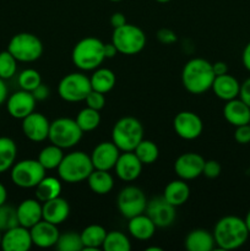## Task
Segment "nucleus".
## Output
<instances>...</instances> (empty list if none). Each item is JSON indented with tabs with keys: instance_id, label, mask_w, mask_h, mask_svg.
Masks as SVG:
<instances>
[{
	"instance_id": "a19ab883",
	"label": "nucleus",
	"mask_w": 250,
	"mask_h": 251,
	"mask_svg": "<svg viewBox=\"0 0 250 251\" xmlns=\"http://www.w3.org/2000/svg\"><path fill=\"white\" fill-rule=\"evenodd\" d=\"M85 102H86V107H90L96 110H100L105 104L104 93H100L98 92V91L92 90L87 95Z\"/></svg>"
},
{
	"instance_id": "8fccbe9b",
	"label": "nucleus",
	"mask_w": 250,
	"mask_h": 251,
	"mask_svg": "<svg viewBox=\"0 0 250 251\" xmlns=\"http://www.w3.org/2000/svg\"><path fill=\"white\" fill-rule=\"evenodd\" d=\"M242 61L244 68L250 73V42H248V44L244 47V49H243Z\"/></svg>"
},
{
	"instance_id": "09e8293b",
	"label": "nucleus",
	"mask_w": 250,
	"mask_h": 251,
	"mask_svg": "<svg viewBox=\"0 0 250 251\" xmlns=\"http://www.w3.org/2000/svg\"><path fill=\"white\" fill-rule=\"evenodd\" d=\"M212 69L216 76L228 74V65L225 63V61H216V63L212 64Z\"/></svg>"
},
{
	"instance_id": "6e6d98bb",
	"label": "nucleus",
	"mask_w": 250,
	"mask_h": 251,
	"mask_svg": "<svg viewBox=\"0 0 250 251\" xmlns=\"http://www.w3.org/2000/svg\"><path fill=\"white\" fill-rule=\"evenodd\" d=\"M147 251H162V249H161V248H156V247H152V248H147V249H146Z\"/></svg>"
},
{
	"instance_id": "c03bdc74",
	"label": "nucleus",
	"mask_w": 250,
	"mask_h": 251,
	"mask_svg": "<svg viewBox=\"0 0 250 251\" xmlns=\"http://www.w3.org/2000/svg\"><path fill=\"white\" fill-rule=\"evenodd\" d=\"M157 39L163 44H173L178 41V37L174 31L169 28H161L157 32Z\"/></svg>"
},
{
	"instance_id": "bf43d9fd",
	"label": "nucleus",
	"mask_w": 250,
	"mask_h": 251,
	"mask_svg": "<svg viewBox=\"0 0 250 251\" xmlns=\"http://www.w3.org/2000/svg\"><path fill=\"white\" fill-rule=\"evenodd\" d=\"M109 1H113V2H119V1H122V0H109Z\"/></svg>"
},
{
	"instance_id": "4d7b16f0",
	"label": "nucleus",
	"mask_w": 250,
	"mask_h": 251,
	"mask_svg": "<svg viewBox=\"0 0 250 251\" xmlns=\"http://www.w3.org/2000/svg\"><path fill=\"white\" fill-rule=\"evenodd\" d=\"M157 2H161V4H166V2H169L172 1V0H156Z\"/></svg>"
},
{
	"instance_id": "423d86ee",
	"label": "nucleus",
	"mask_w": 250,
	"mask_h": 251,
	"mask_svg": "<svg viewBox=\"0 0 250 251\" xmlns=\"http://www.w3.org/2000/svg\"><path fill=\"white\" fill-rule=\"evenodd\" d=\"M112 43L117 47L120 54L135 55L142 51L146 46V34L139 26L126 22L124 26L114 28Z\"/></svg>"
},
{
	"instance_id": "aec40b11",
	"label": "nucleus",
	"mask_w": 250,
	"mask_h": 251,
	"mask_svg": "<svg viewBox=\"0 0 250 251\" xmlns=\"http://www.w3.org/2000/svg\"><path fill=\"white\" fill-rule=\"evenodd\" d=\"M31 232L32 243L36 247L42 249H48V248L55 247L56 242L59 239L60 232L58 229V226L53 225L50 222L42 220L37 225L29 228Z\"/></svg>"
},
{
	"instance_id": "f8f14e48",
	"label": "nucleus",
	"mask_w": 250,
	"mask_h": 251,
	"mask_svg": "<svg viewBox=\"0 0 250 251\" xmlns=\"http://www.w3.org/2000/svg\"><path fill=\"white\" fill-rule=\"evenodd\" d=\"M146 215L151 218L156 227L166 228L174 223L176 217L175 206L169 203L163 196H157L147 201Z\"/></svg>"
},
{
	"instance_id": "de8ad7c7",
	"label": "nucleus",
	"mask_w": 250,
	"mask_h": 251,
	"mask_svg": "<svg viewBox=\"0 0 250 251\" xmlns=\"http://www.w3.org/2000/svg\"><path fill=\"white\" fill-rule=\"evenodd\" d=\"M126 24V17L122 12H114V14L110 16V26L113 28H118V27H122Z\"/></svg>"
},
{
	"instance_id": "c756f323",
	"label": "nucleus",
	"mask_w": 250,
	"mask_h": 251,
	"mask_svg": "<svg viewBox=\"0 0 250 251\" xmlns=\"http://www.w3.org/2000/svg\"><path fill=\"white\" fill-rule=\"evenodd\" d=\"M91 87L92 90L98 91L100 93H108L114 88L117 77L115 74L110 69L97 68L93 71L92 76L90 77Z\"/></svg>"
},
{
	"instance_id": "393cba45",
	"label": "nucleus",
	"mask_w": 250,
	"mask_h": 251,
	"mask_svg": "<svg viewBox=\"0 0 250 251\" xmlns=\"http://www.w3.org/2000/svg\"><path fill=\"white\" fill-rule=\"evenodd\" d=\"M184 245L188 251H212L216 247V242L212 233L207 229L198 228L188 233Z\"/></svg>"
},
{
	"instance_id": "37998d69",
	"label": "nucleus",
	"mask_w": 250,
	"mask_h": 251,
	"mask_svg": "<svg viewBox=\"0 0 250 251\" xmlns=\"http://www.w3.org/2000/svg\"><path fill=\"white\" fill-rule=\"evenodd\" d=\"M234 140L240 145L250 144V124L240 125L235 127Z\"/></svg>"
},
{
	"instance_id": "5701e85b",
	"label": "nucleus",
	"mask_w": 250,
	"mask_h": 251,
	"mask_svg": "<svg viewBox=\"0 0 250 251\" xmlns=\"http://www.w3.org/2000/svg\"><path fill=\"white\" fill-rule=\"evenodd\" d=\"M19 225L22 227L31 228L34 225L43 220V212H42V203L37 199H27L24 200L16 208Z\"/></svg>"
},
{
	"instance_id": "7ed1b4c3",
	"label": "nucleus",
	"mask_w": 250,
	"mask_h": 251,
	"mask_svg": "<svg viewBox=\"0 0 250 251\" xmlns=\"http://www.w3.org/2000/svg\"><path fill=\"white\" fill-rule=\"evenodd\" d=\"M104 59V43L96 37H85L80 39L71 53L74 65L83 71L96 70Z\"/></svg>"
},
{
	"instance_id": "39448f33",
	"label": "nucleus",
	"mask_w": 250,
	"mask_h": 251,
	"mask_svg": "<svg viewBox=\"0 0 250 251\" xmlns=\"http://www.w3.org/2000/svg\"><path fill=\"white\" fill-rule=\"evenodd\" d=\"M144 126L134 117H123L112 129V141L122 152H130L136 149L144 139Z\"/></svg>"
},
{
	"instance_id": "2f4dec72",
	"label": "nucleus",
	"mask_w": 250,
	"mask_h": 251,
	"mask_svg": "<svg viewBox=\"0 0 250 251\" xmlns=\"http://www.w3.org/2000/svg\"><path fill=\"white\" fill-rule=\"evenodd\" d=\"M17 146L12 139L0 136V173L11 169L16 161Z\"/></svg>"
},
{
	"instance_id": "58836bf2",
	"label": "nucleus",
	"mask_w": 250,
	"mask_h": 251,
	"mask_svg": "<svg viewBox=\"0 0 250 251\" xmlns=\"http://www.w3.org/2000/svg\"><path fill=\"white\" fill-rule=\"evenodd\" d=\"M16 226H19L16 208L6 205V202H5L4 205L0 206V230L6 232V230L16 227Z\"/></svg>"
},
{
	"instance_id": "412c9836",
	"label": "nucleus",
	"mask_w": 250,
	"mask_h": 251,
	"mask_svg": "<svg viewBox=\"0 0 250 251\" xmlns=\"http://www.w3.org/2000/svg\"><path fill=\"white\" fill-rule=\"evenodd\" d=\"M42 212H43L44 221L59 226L68 220L70 215V205L65 199L58 196V198L43 202Z\"/></svg>"
},
{
	"instance_id": "e433bc0d",
	"label": "nucleus",
	"mask_w": 250,
	"mask_h": 251,
	"mask_svg": "<svg viewBox=\"0 0 250 251\" xmlns=\"http://www.w3.org/2000/svg\"><path fill=\"white\" fill-rule=\"evenodd\" d=\"M55 248L59 251H81L83 250V243L81 239L80 233H76L74 230L63 233L59 235V239L56 242Z\"/></svg>"
},
{
	"instance_id": "4468645a",
	"label": "nucleus",
	"mask_w": 250,
	"mask_h": 251,
	"mask_svg": "<svg viewBox=\"0 0 250 251\" xmlns=\"http://www.w3.org/2000/svg\"><path fill=\"white\" fill-rule=\"evenodd\" d=\"M205 158L195 152L180 154L174 162V172L183 180H193L202 174Z\"/></svg>"
},
{
	"instance_id": "49530a36",
	"label": "nucleus",
	"mask_w": 250,
	"mask_h": 251,
	"mask_svg": "<svg viewBox=\"0 0 250 251\" xmlns=\"http://www.w3.org/2000/svg\"><path fill=\"white\" fill-rule=\"evenodd\" d=\"M239 98L250 107V77L247 78L243 83H240Z\"/></svg>"
},
{
	"instance_id": "c9c22d12",
	"label": "nucleus",
	"mask_w": 250,
	"mask_h": 251,
	"mask_svg": "<svg viewBox=\"0 0 250 251\" xmlns=\"http://www.w3.org/2000/svg\"><path fill=\"white\" fill-rule=\"evenodd\" d=\"M134 153L141 161V163L146 166V164H152L157 161L159 156V150L153 141L142 139L136 149L134 150Z\"/></svg>"
},
{
	"instance_id": "b1692460",
	"label": "nucleus",
	"mask_w": 250,
	"mask_h": 251,
	"mask_svg": "<svg viewBox=\"0 0 250 251\" xmlns=\"http://www.w3.org/2000/svg\"><path fill=\"white\" fill-rule=\"evenodd\" d=\"M211 90L220 100L227 102V100L239 97L240 83L234 76L225 74V75L216 76Z\"/></svg>"
},
{
	"instance_id": "4be33fe9",
	"label": "nucleus",
	"mask_w": 250,
	"mask_h": 251,
	"mask_svg": "<svg viewBox=\"0 0 250 251\" xmlns=\"http://www.w3.org/2000/svg\"><path fill=\"white\" fill-rule=\"evenodd\" d=\"M223 117L235 127L250 124V107L239 97L227 100L223 107Z\"/></svg>"
},
{
	"instance_id": "7c9ffc66",
	"label": "nucleus",
	"mask_w": 250,
	"mask_h": 251,
	"mask_svg": "<svg viewBox=\"0 0 250 251\" xmlns=\"http://www.w3.org/2000/svg\"><path fill=\"white\" fill-rule=\"evenodd\" d=\"M36 199L41 202L55 199L61 194V183L54 176H44L36 186Z\"/></svg>"
},
{
	"instance_id": "a18cd8bd",
	"label": "nucleus",
	"mask_w": 250,
	"mask_h": 251,
	"mask_svg": "<svg viewBox=\"0 0 250 251\" xmlns=\"http://www.w3.org/2000/svg\"><path fill=\"white\" fill-rule=\"evenodd\" d=\"M49 93H50L49 87L47 85H44L43 82H42L38 87H36L33 91H32V95H33V97L36 98V100H47V98L49 97Z\"/></svg>"
},
{
	"instance_id": "f3484780",
	"label": "nucleus",
	"mask_w": 250,
	"mask_h": 251,
	"mask_svg": "<svg viewBox=\"0 0 250 251\" xmlns=\"http://www.w3.org/2000/svg\"><path fill=\"white\" fill-rule=\"evenodd\" d=\"M36 98L33 97L32 92L25 90H20L12 93L7 98L6 109L7 113L15 119H24L27 115L34 112L36 108Z\"/></svg>"
},
{
	"instance_id": "9d476101",
	"label": "nucleus",
	"mask_w": 250,
	"mask_h": 251,
	"mask_svg": "<svg viewBox=\"0 0 250 251\" xmlns=\"http://www.w3.org/2000/svg\"><path fill=\"white\" fill-rule=\"evenodd\" d=\"M91 91L90 77L82 73L68 74L58 85V93L61 100L70 103L82 102Z\"/></svg>"
},
{
	"instance_id": "20e7f679",
	"label": "nucleus",
	"mask_w": 250,
	"mask_h": 251,
	"mask_svg": "<svg viewBox=\"0 0 250 251\" xmlns=\"http://www.w3.org/2000/svg\"><path fill=\"white\" fill-rule=\"evenodd\" d=\"M56 169L61 180L69 184H75L87 180L88 176L95 168L91 157L87 153L82 151H75L64 154L63 161Z\"/></svg>"
},
{
	"instance_id": "6ab92c4d",
	"label": "nucleus",
	"mask_w": 250,
	"mask_h": 251,
	"mask_svg": "<svg viewBox=\"0 0 250 251\" xmlns=\"http://www.w3.org/2000/svg\"><path fill=\"white\" fill-rule=\"evenodd\" d=\"M142 166L134 151L123 152L120 153L117 163H115V174L123 181H134L140 176L142 172Z\"/></svg>"
},
{
	"instance_id": "603ef678",
	"label": "nucleus",
	"mask_w": 250,
	"mask_h": 251,
	"mask_svg": "<svg viewBox=\"0 0 250 251\" xmlns=\"http://www.w3.org/2000/svg\"><path fill=\"white\" fill-rule=\"evenodd\" d=\"M7 98V87L5 85L4 78L0 77V105L6 100Z\"/></svg>"
},
{
	"instance_id": "a878e982",
	"label": "nucleus",
	"mask_w": 250,
	"mask_h": 251,
	"mask_svg": "<svg viewBox=\"0 0 250 251\" xmlns=\"http://www.w3.org/2000/svg\"><path fill=\"white\" fill-rule=\"evenodd\" d=\"M156 228L154 223L146 213H141V215L129 218V223H127V230L131 237L137 240H144V242L153 237Z\"/></svg>"
},
{
	"instance_id": "f03ea898",
	"label": "nucleus",
	"mask_w": 250,
	"mask_h": 251,
	"mask_svg": "<svg viewBox=\"0 0 250 251\" xmlns=\"http://www.w3.org/2000/svg\"><path fill=\"white\" fill-rule=\"evenodd\" d=\"M215 77L212 63L203 58L190 59L181 71V83L193 95H202L211 90Z\"/></svg>"
},
{
	"instance_id": "0eeeda50",
	"label": "nucleus",
	"mask_w": 250,
	"mask_h": 251,
	"mask_svg": "<svg viewBox=\"0 0 250 251\" xmlns=\"http://www.w3.org/2000/svg\"><path fill=\"white\" fill-rule=\"evenodd\" d=\"M7 50L21 63H33L43 54V43L41 39L29 32L17 33L10 39Z\"/></svg>"
},
{
	"instance_id": "cd10ccee",
	"label": "nucleus",
	"mask_w": 250,
	"mask_h": 251,
	"mask_svg": "<svg viewBox=\"0 0 250 251\" xmlns=\"http://www.w3.org/2000/svg\"><path fill=\"white\" fill-rule=\"evenodd\" d=\"M88 186L97 195H107L112 191L114 186V179L109 171L93 169L92 173L87 178Z\"/></svg>"
},
{
	"instance_id": "5fc2aeb1",
	"label": "nucleus",
	"mask_w": 250,
	"mask_h": 251,
	"mask_svg": "<svg viewBox=\"0 0 250 251\" xmlns=\"http://www.w3.org/2000/svg\"><path fill=\"white\" fill-rule=\"evenodd\" d=\"M244 221H245V225H247V227H248V230H249V233H250V211L247 213Z\"/></svg>"
},
{
	"instance_id": "dca6fc26",
	"label": "nucleus",
	"mask_w": 250,
	"mask_h": 251,
	"mask_svg": "<svg viewBox=\"0 0 250 251\" xmlns=\"http://www.w3.org/2000/svg\"><path fill=\"white\" fill-rule=\"evenodd\" d=\"M120 156V150L113 141L100 142L90 154L93 168L110 171L115 167Z\"/></svg>"
},
{
	"instance_id": "ddd939ff",
	"label": "nucleus",
	"mask_w": 250,
	"mask_h": 251,
	"mask_svg": "<svg viewBox=\"0 0 250 251\" xmlns=\"http://www.w3.org/2000/svg\"><path fill=\"white\" fill-rule=\"evenodd\" d=\"M174 131L184 140H195L202 134L203 123L196 113L190 110L179 112L173 120Z\"/></svg>"
},
{
	"instance_id": "473e14b6",
	"label": "nucleus",
	"mask_w": 250,
	"mask_h": 251,
	"mask_svg": "<svg viewBox=\"0 0 250 251\" xmlns=\"http://www.w3.org/2000/svg\"><path fill=\"white\" fill-rule=\"evenodd\" d=\"M64 158L63 149L55 146V145L50 144L48 146L44 147L38 154V161L42 166L46 168V171H51V169H56L60 164V162Z\"/></svg>"
},
{
	"instance_id": "6e6552de",
	"label": "nucleus",
	"mask_w": 250,
	"mask_h": 251,
	"mask_svg": "<svg viewBox=\"0 0 250 251\" xmlns=\"http://www.w3.org/2000/svg\"><path fill=\"white\" fill-rule=\"evenodd\" d=\"M83 131L80 129L75 119L58 118L50 123L48 140L50 144L60 149H71L82 139Z\"/></svg>"
},
{
	"instance_id": "13d9d810",
	"label": "nucleus",
	"mask_w": 250,
	"mask_h": 251,
	"mask_svg": "<svg viewBox=\"0 0 250 251\" xmlns=\"http://www.w3.org/2000/svg\"><path fill=\"white\" fill-rule=\"evenodd\" d=\"M1 239H2V232L0 230V247H1Z\"/></svg>"
},
{
	"instance_id": "bb28decb",
	"label": "nucleus",
	"mask_w": 250,
	"mask_h": 251,
	"mask_svg": "<svg viewBox=\"0 0 250 251\" xmlns=\"http://www.w3.org/2000/svg\"><path fill=\"white\" fill-rule=\"evenodd\" d=\"M189 196H190V188L186 184V180L180 178L169 181L164 188L163 198L175 207L184 205L189 200Z\"/></svg>"
},
{
	"instance_id": "f704fd0d",
	"label": "nucleus",
	"mask_w": 250,
	"mask_h": 251,
	"mask_svg": "<svg viewBox=\"0 0 250 251\" xmlns=\"http://www.w3.org/2000/svg\"><path fill=\"white\" fill-rule=\"evenodd\" d=\"M75 120L83 132L93 131V130L97 129L100 124V110H96L90 107H86L78 112L77 117H76Z\"/></svg>"
},
{
	"instance_id": "3c124183",
	"label": "nucleus",
	"mask_w": 250,
	"mask_h": 251,
	"mask_svg": "<svg viewBox=\"0 0 250 251\" xmlns=\"http://www.w3.org/2000/svg\"><path fill=\"white\" fill-rule=\"evenodd\" d=\"M117 54H119V51H118L117 47L114 46V44L110 42V43H104V55H105V59H112L114 58Z\"/></svg>"
},
{
	"instance_id": "79ce46f5",
	"label": "nucleus",
	"mask_w": 250,
	"mask_h": 251,
	"mask_svg": "<svg viewBox=\"0 0 250 251\" xmlns=\"http://www.w3.org/2000/svg\"><path fill=\"white\" fill-rule=\"evenodd\" d=\"M222 167H221L220 162L215 161V159H210V161H205V166H203L202 174L208 179H216L220 176Z\"/></svg>"
},
{
	"instance_id": "9b49d317",
	"label": "nucleus",
	"mask_w": 250,
	"mask_h": 251,
	"mask_svg": "<svg viewBox=\"0 0 250 251\" xmlns=\"http://www.w3.org/2000/svg\"><path fill=\"white\" fill-rule=\"evenodd\" d=\"M117 206L123 217L131 218L145 213L147 198L144 191L134 185H127L120 190L117 198Z\"/></svg>"
},
{
	"instance_id": "a211bd4d",
	"label": "nucleus",
	"mask_w": 250,
	"mask_h": 251,
	"mask_svg": "<svg viewBox=\"0 0 250 251\" xmlns=\"http://www.w3.org/2000/svg\"><path fill=\"white\" fill-rule=\"evenodd\" d=\"M33 245L28 228L16 226L2 233L1 249L4 251H27Z\"/></svg>"
},
{
	"instance_id": "c85d7f7f",
	"label": "nucleus",
	"mask_w": 250,
	"mask_h": 251,
	"mask_svg": "<svg viewBox=\"0 0 250 251\" xmlns=\"http://www.w3.org/2000/svg\"><path fill=\"white\" fill-rule=\"evenodd\" d=\"M83 243V250L97 251L102 248L107 230L100 225H90L80 233Z\"/></svg>"
},
{
	"instance_id": "f257e3e1",
	"label": "nucleus",
	"mask_w": 250,
	"mask_h": 251,
	"mask_svg": "<svg viewBox=\"0 0 250 251\" xmlns=\"http://www.w3.org/2000/svg\"><path fill=\"white\" fill-rule=\"evenodd\" d=\"M216 247L221 250H235L247 243L250 233L245 221L238 216H225L213 228Z\"/></svg>"
},
{
	"instance_id": "4c0bfd02",
	"label": "nucleus",
	"mask_w": 250,
	"mask_h": 251,
	"mask_svg": "<svg viewBox=\"0 0 250 251\" xmlns=\"http://www.w3.org/2000/svg\"><path fill=\"white\" fill-rule=\"evenodd\" d=\"M17 82H19L21 90L32 92L34 88L38 87L42 83L41 74L34 70V69H25L24 71L20 73L19 77H17Z\"/></svg>"
},
{
	"instance_id": "2eb2a0df",
	"label": "nucleus",
	"mask_w": 250,
	"mask_h": 251,
	"mask_svg": "<svg viewBox=\"0 0 250 251\" xmlns=\"http://www.w3.org/2000/svg\"><path fill=\"white\" fill-rule=\"evenodd\" d=\"M50 122L42 113L33 112L22 119L24 135L33 142H42L48 139Z\"/></svg>"
},
{
	"instance_id": "ea45409f",
	"label": "nucleus",
	"mask_w": 250,
	"mask_h": 251,
	"mask_svg": "<svg viewBox=\"0 0 250 251\" xmlns=\"http://www.w3.org/2000/svg\"><path fill=\"white\" fill-rule=\"evenodd\" d=\"M17 60L9 50L0 51V77L9 80L16 74Z\"/></svg>"
},
{
	"instance_id": "864d4df0",
	"label": "nucleus",
	"mask_w": 250,
	"mask_h": 251,
	"mask_svg": "<svg viewBox=\"0 0 250 251\" xmlns=\"http://www.w3.org/2000/svg\"><path fill=\"white\" fill-rule=\"evenodd\" d=\"M6 199H7V191L6 188L0 183V206L4 205L6 202Z\"/></svg>"
},
{
	"instance_id": "72a5a7b5",
	"label": "nucleus",
	"mask_w": 250,
	"mask_h": 251,
	"mask_svg": "<svg viewBox=\"0 0 250 251\" xmlns=\"http://www.w3.org/2000/svg\"><path fill=\"white\" fill-rule=\"evenodd\" d=\"M102 249L105 251H130L131 243L126 234L119 230H112V232H107Z\"/></svg>"
},
{
	"instance_id": "1a4fd4ad",
	"label": "nucleus",
	"mask_w": 250,
	"mask_h": 251,
	"mask_svg": "<svg viewBox=\"0 0 250 251\" xmlns=\"http://www.w3.org/2000/svg\"><path fill=\"white\" fill-rule=\"evenodd\" d=\"M12 183L22 189L36 188L39 181L46 176V168L39 163L38 159H22L15 162L11 167Z\"/></svg>"
}]
</instances>
